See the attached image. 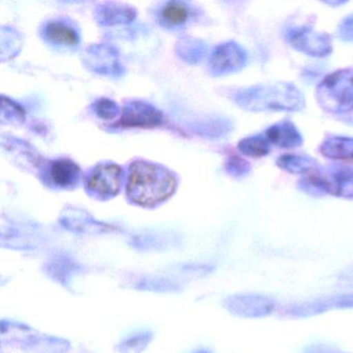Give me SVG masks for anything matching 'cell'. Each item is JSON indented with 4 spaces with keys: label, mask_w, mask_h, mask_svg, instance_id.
I'll return each instance as SVG.
<instances>
[{
    "label": "cell",
    "mask_w": 353,
    "mask_h": 353,
    "mask_svg": "<svg viewBox=\"0 0 353 353\" xmlns=\"http://www.w3.org/2000/svg\"><path fill=\"white\" fill-rule=\"evenodd\" d=\"M176 188L174 173L162 165L136 160L128 169V198L142 208L160 205L175 193Z\"/></svg>",
    "instance_id": "1"
},
{
    "label": "cell",
    "mask_w": 353,
    "mask_h": 353,
    "mask_svg": "<svg viewBox=\"0 0 353 353\" xmlns=\"http://www.w3.org/2000/svg\"><path fill=\"white\" fill-rule=\"evenodd\" d=\"M233 101L241 108L253 112L260 111H301L305 108V97L291 83L280 82L259 84L237 90Z\"/></svg>",
    "instance_id": "2"
},
{
    "label": "cell",
    "mask_w": 353,
    "mask_h": 353,
    "mask_svg": "<svg viewBox=\"0 0 353 353\" xmlns=\"http://www.w3.org/2000/svg\"><path fill=\"white\" fill-rule=\"evenodd\" d=\"M297 187L313 197L330 194L342 198H353V167L330 165L299 179Z\"/></svg>",
    "instance_id": "3"
},
{
    "label": "cell",
    "mask_w": 353,
    "mask_h": 353,
    "mask_svg": "<svg viewBox=\"0 0 353 353\" xmlns=\"http://www.w3.org/2000/svg\"><path fill=\"white\" fill-rule=\"evenodd\" d=\"M318 104L326 112L344 114L353 110V69L326 76L316 88Z\"/></svg>",
    "instance_id": "4"
},
{
    "label": "cell",
    "mask_w": 353,
    "mask_h": 353,
    "mask_svg": "<svg viewBox=\"0 0 353 353\" xmlns=\"http://www.w3.org/2000/svg\"><path fill=\"white\" fill-rule=\"evenodd\" d=\"M123 168L111 162H103L90 169L84 177L85 190L90 197L108 200L115 197L123 185Z\"/></svg>",
    "instance_id": "5"
},
{
    "label": "cell",
    "mask_w": 353,
    "mask_h": 353,
    "mask_svg": "<svg viewBox=\"0 0 353 353\" xmlns=\"http://www.w3.org/2000/svg\"><path fill=\"white\" fill-rule=\"evenodd\" d=\"M41 181L53 190H72L82 179L80 167L71 159L59 158L45 161L40 166Z\"/></svg>",
    "instance_id": "6"
},
{
    "label": "cell",
    "mask_w": 353,
    "mask_h": 353,
    "mask_svg": "<svg viewBox=\"0 0 353 353\" xmlns=\"http://www.w3.org/2000/svg\"><path fill=\"white\" fill-rule=\"evenodd\" d=\"M284 36L293 49L309 57H325L332 53V42L330 34L315 32L307 26L287 28Z\"/></svg>",
    "instance_id": "7"
},
{
    "label": "cell",
    "mask_w": 353,
    "mask_h": 353,
    "mask_svg": "<svg viewBox=\"0 0 353 353\" xmlns=\"http://www.w3.org/2000/svg\"><path fill=\"white\" fill-rule=\"evenodd\" d=\"M164 123V115L150 103L140 100L128 101L123 106L121 119L113 125L117 129L142 128L152 129Z\"/></svg>",
    "instance_id": "8"
},
{
    "label": "cell",
    "mask_w": 353,
    "mask_h": 353,
    "mask_svg": "<svg viewBox=\"0 0 353 353\" xmlns=\"http://www.w3.org/2000/svg\"><path fill=\"white\" fill-rule=\"evenodd\" d=\"M247 53L239 44L226 42L218 45L210 54L208 67L214 76L235 73L247 63Z\"/></svg>",
    "instance_id": "9"
},
{
    "label": "cell",
    "mask_w": 353,
    "mask_h": 353,
    "mask_svg": "<svg viewBox=\"0 0 353 353\" xmlns=\"http://www.w3.org/2000/svg\"><path fill=\"white\" fill-rule=\"evenodd\" d=\"M225 307L239 317L259 318L272 313L274 301L265 295L236 294L225 301Z\"/></svg>",
    "instance_id": "10"
},
{
    "label": "cell",
    "mask_w": 353,
    "mask_h": 353,
    "mask_svg": "<svg viewBox=\"0 0 353 353\" xmlns=\"http://www.w3.org/2000/svg\"><path fill=\"white\" fill-rule=\"evenodd\" d=\"M42 38L53 46L76 48L80 44V34L75 26L65 18L51 19L42 26Z\"/></svg>",
    "instance_id": "11"
},
{
    "label": "cell",
    "mask_w": 353,
    "mask_h": 353,
    "mask_svg": "<svg viewBox=\"0 0 353 353\" xmlns=\"http://www.w3.org/2000/svg\"><path fill=\"white\" fill-rule=\"evenodd\" d=\"M194 18L193 9L185 1H167L157 12L158 23L167 30H179Z\"/></svg>",
    "instance_id": "12"
},
{
    "label": "cell",
    "mask_w": 353,
    "mask_h": 353,
    "mask_svg": "<svg viewBox=\"0 0 353 353\" xmlns=\"http://www.w3.org/2000/svg\"><path fill=\"white\" fill-rule=\"evenodd\" d=\"M266 140L279 148H299L303 143V138L294 123L283 121L274 123L265 131Z\"/></svg>",
    "instance_id": "13"
},
{
    "label": "cell",
    "mask_w": 353,
    "mask_h": 353,
    "mask_svg": "<svg viewBox=\"0 0 353 353\" xmlns=\"http://www.w3.org/2000/svg\"><path fill=\"white\" fill-rule=\"evenodd\" d=\"M334 307H353V295L330 296L325 299H318L303 305H297L291 310V313L296 317H307Z\"/></svg>",
    "instance_id": "14"
},
{
    "label": "cell",
    "mask_w": 353,
    "mask_h": 353,
    "mask_svg": "<svg viewBox=\"0 0 353 353\" xmlns=\"http://www.w3.org/2000/svg\"><path fill=\"white\" fill-rule=\"evenodd\" d=\"M96 19L102 26H119L130 23L136 17L134 8L123 3H106L96 10Z\"/></svg>",
    "instance_id": "15"
},
{
    "label": "cell",
    "mask_w": 353,
    "mask_h": 353,
    "mask_svg": "<svg viewBox=\"0 0 353 353\" xmlns=\"http://www.w3.org/2000/svg\"><path fill=\"white\" fill-rule=\"evenodd\" d=\"M79 270V264L65 255L57 256V257L49 260L45 265L46 274L51 279L65 287L69 286L72 276Z\"/></svg>",
    "instance_id": "16"
},
{
    "label": "cell",
    "mask_w": 353,
    "mask_h": 353,
    "mask_svg": "<svg viewBox=\"0 0 353 353\" xmlns=\"http://www.w3.org/2000/svg\"><path fill=\"white\" fill-rule=\"evenodd\" d=\"M319 150L324 157L332 160H353V138L328 136Z\"/></svg>",
    "instance_id": "17"
},
{
    "label": "cell",
    "mask_w": 353,
    "mask_h": 353,
    "mask_svg": "<svg viewBox=\"0 0 353 353\" xmlns=\"http://www.w3.org/2000/svg\"><path fill=\"white\" fill-rule=\"evenodd\" d=\"M276 163L279 168L293 174H303L318 166L315 159L305 154H283Z\"/></svg>",
    "instance_id": "18"
},
{
    "label": "cell",
    "mask_w": 353,
    "mask_h": 353,
    "mask_svg": "<svg viewBox=\"0 0 353 353\" xmlns=\"http://www.w3.org/2000/svg\"><path fill=\"white\" fill-rule=\"evenodd\" d=\"M237 148L241 154L252 158H262L270 152L268 140L260 135L243 138L239 141Z\"/></svg>",
    "instance_id": "19"
},
{
    "label": "cell",
    "mask_w": 353,
    "mask_h": 353,
    "mask_svg": "<svg viewBox=\"0 0 353 353\" xmlns=\"http://www.w3.org/2000/svg\"><path fill=\"white\" fill-rule=\"evenodd\" d=\"M152 334L150 332H139L125 339L117 347L121 353H142L152 341Z\"/></svg>",
    "instance_id": "20"
},
{
    "label": "cell",
    "mask_w": 353,
    "mask_h": 353,
    "mask_svg": "<svg viewBox=\"0 0 353 353\" xmlns=\"http://www.w3.org/2000/svg\"><path fill=\"white\" fill-rule=\"evenodd\" d=\"M138 288L154 292H176L179 290V285L168 279L145 278L140 281Z\"/></svg>",
    "instance_id": "21"
},
{
    "label": "cell",
    "mask_w": 353,
    "mask_h": 353,
    "mask_svg": "<svg viewBox=\"0 0 353 353\" xmlns=\"http://www.w3.org/2000/svg\"><path fill=\"white\" fill-rule=\"evenodd\" d=\"M92 110L101 119H113L121 113L119 105L111 99H99L92 104Z\"/></svg>",
    "instance_id": "22"
},
{
    "label": "cell",
    "mask_w": 353,
    "mask_h": 353,
    "mask_svg": "<svg viewBox=\"0 0 353 353\" xmlns=\"http://www.w3.org/2000/svg\"><path fill=\"white\" fill-rule=\"evenodd\" d=\"M225 169L231 176L235 179H243L249 174L251 171V165L239 157L232 156L227 160Z\"/></svg>",
    "instance_id": "23"
},
{
    "label": "cell",
    "mask_w": 353,
    "mask_h": 353,
    "mask_svg": "<svg viewBox=\"0 0 353 353\" xmlns=\"http://www.w3.org/2000/svg\"><path fill=\"white\" fill-rule=\"evenodd\" d=\"M26 117V112L23 109L16 104L13 101L10 99H6L3 97V112H1V117H3V121L5 119H9V121H20Z\"/></svg>",
    "instance_id": "24"
},
{
    "label": "cell",
    "mask_w": 353,
    "mask_h": 353,
    "mask_svg": "<svg viewBox=\"0 0 353 353\" xmlns=\"http://www.w3.org/2000/svg\"><path fill=\"white\" fill-rule=\"evenodd\" d=\"M338 36L345 42H353V13L341 22L338 28Z\"/></svg>",
    "instance_id": "25"
},
{
    "label": "cell",
    "mask_w": 353,
    "mask_h": 353,
    "mask_svg": "<svg viewBox=\"0 0 353 353\" xmlns=\"http://www.w3.org/2000/svg\"><path fill=\"white\" fill-rule=\"evenodd\" d=\"M305 353H343L339 352V351L332 350V349L328 348L326 346H317L314 348L310 349Z\"/></svg>",
    "instance_id": "26"
},
{
    "label": "cell",
    "mask_w": 353,
    "mask_h": 353,
    "mask_svg": "<svg viewBox=\"0 0 353 353\" xmlns=\"http://www.w3.org/2000/svg\"><path fill=\"white\" fill-rule=\"evenodd\" d=\"M197 353H208V352H206V351H200V352H197Z\"/></svg>",
    "instance_id": "27"
},
{
    "label": "cell",
    "mask_w": 353,
    "mask_h": 353,
    "mask_svg": "<svg viewBox=\"0 0 353 353\" xmlns=\"http://www.w3.org/2000/svg\"><path fill=\"white\" fill-rule=\"evenodd\" d=\"M351 121H352V123H353V119H351Z\"/></svg>",
    "instance_id": "28"
}]
</instances>
